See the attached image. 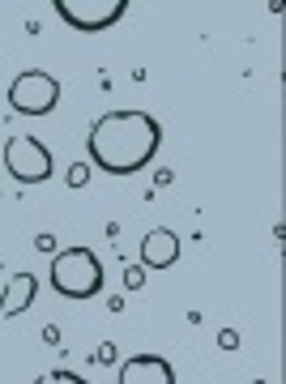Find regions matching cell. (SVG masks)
<instances>
[{"mask_svg":"<svg viewBox=\"0 0 286 384\" xmlns=\"http://www.w3.org/2000/svg\"><path fill=\"white\" fill-rule=\"evenodd\" d=\"M158 145H162V124L149 111H107L102 119L90 124L85 137L90 166L115 179L145 171L158 158Z\"/></svg>","mask_w":286,"mask_h":384,"instance_id":"cell-1","label":"cell"},{"mask_svg":"<svg viewBox=\"0 0 286 384\" xmlns=\"http://www.w3.org/2000/svg\"><path fill=\"white\" fill-rule=\"evenodd\" d=\"M102 260L90 247H64L51 256V286L64 299H94L102 294Z\"/></svg>","mask_w":286,"mask_h":384,"instance_id":"cell-2","label":"cell"},{"mask_svg":"<svg viewBox=\"0 0 286 384\" xmlns=\"http://www.w3.org/2000/svg\"><path fill=\"white\" fill-rule=\"evenodd\" d=\"M60 102V81L43 68H26L9 85V107L17 115H51Z\"/></svg>","mask_w":286,"mask_h":384,"instance_id":"cell-3","label":"cell"},{"mask_svg":"<svg viewBox=\"0 0 286 384\" xmlns=\"http://www.w3.org/2000/svg\"><path fill=\"white\" fill-rule=\"evenodd\" d=\"M51 149L38 141V137H9L4 145V171L17 179V183H43L51 179Z\"/></svg>","mask_w":286,"mask_h":384,"instance_id":"cell-4","label":"cell"},{"mask_svg":"<svg viewBox=\"0 0 286 384\" xmlns=\"http://www.w3.org/2000/svg\"><path fill=\"white\" fill-rule=\"evenodd\" d=\"M51 9H55V13H60V21H68L73 30L98 34V30L115 26V21L132 9V0H55Z\"/></svg>","mask_w":286,"mask_h":384,"instance_id":"cell-5","label":"cell"},{"mask_svg":"<svg viewBox=\"0 0 286 384\" xmlns=\"http://www.w3.org/2000/svg\"><path fill=\"white\" fill-rule=\"evenodd\" d=\"M120 384H175V367L162 354H132L120 363Z\"/></svg>","mask_w":286,"mask_h":384,"instance_id":"cell-6","label":"cell"},{"mask_svg":"<svg viewBox=\"0 0 286 384\" xmlns=\"http://www.w3.org/2000/svg\"><path fill=\"white\" fill-rule=\"evenodd\" d=\"M175 260H179V239H175V230L158 226V230H149V235L141 239V269H171Z\"/></svg>","mask_w":286,"mask_h":384,"instance_id":"cell-7","label":"cell"},{"mask_svg":"<svg viewBox=\"0 0 286 384\" xmlns=\"http://www.w3.org/2000/svg\"><path fill=\"white\" fill-rule=\"evenodd\" d=\"M38 294V277L34 273H13L4 282V294H0V316H21Z\"/></svg>","mask_w":286,"mask_h":384,"instance_id":"cell-8","label":"cell"},{"mask_svg":"<svg viewBox=\"0 0 286 384\" xmlns=\"http://www.w3.org/2000/svg\"><path fill=\"white\" fill-rule=\"evenodd\" d=\"M34 384H90V380H85V375H77V371H64V367H60V371H47V375H38Z\"/></svg>","mask_w":286,"mask_h":384,"instance_id":"cell-9","label":"cell"},{"mask_svg":"<svg viewBox=\"0 0 286 384\" xmlns=\"http://www.w3.org/2000/svg\"><path fill=\"white\" fill-rule=\"evenodd\" d=\"M124 286H128V290H141V286H145V269H141V265H128V269H124Z\"/></svg>","mask_w":286,"mask_h":384,"instance_id":"cell-10","label":"cell"},{"mask_svg":"<svg viewBox=\"0 0 286 384\" xmlns=\"http://www.w3.org/2000/svg\"><path fill=\"white\" fill-rule=\"evenodd\" d=\"M218 346H222V350H235V346H239V329H222V333H218Z\"/></svg>","mask_w":286,"mask_h":384,"instance_id":"cell-11","label":"cell"},{"mask_svg":"<svg viewBox=\"0 0 286 384\" xmlns=\"http://www.w3.org/2000/svg\"><path fill=\"white\" fill-rule=\"evenodd\" d=\"M85 175H90V166H68V183H73V188H81Z\"/></svg>","mask_w":286,"mask_h":384,"instance_id":"cell-12","label":"cell"},{"mask_svg":"<svg viewBox=\"0 0 286 384\" xmlns=\"http://www.w3.org/2000/svg\"><path fill=\"white\" fill-rule=\"evenodd\" d=\"M94 358H98V363H111V358H115V346H111V341H102V346L94 350Z\"/></svg>","mask_w":286,"mask_h":384,"instance_id":"cell-13","label":"cell"},{"mask_svg":"<svg viewBox=\"0 0 286 384\" xmlns=\"http://www.w3.org/2000/svg\"><path fill=\"white\" fill-rule=\"evenodd\" d=\"M34 252H55V239H51V235H38V239H34Z\"/></svg>","mask_w":286,"mask_h":384,"instance_id":"cell-14","label":"cell"},{"mask_svg":"<svg viewBox=\"0 0 286 384\" xmlns=\"http://www.w3.org/2000/svg\"><path fill=\"white\" fill-rule=\"evenodd\" d=\"M43 341H47V346H55V341H60V329H55V324H47V329H43Z\"/></svg>","mask_w":286,"mask_h":384,"instance_id":"cell-15","label":"cell"},{"mask_svg":"<svg viewBox=\"0 0 286 384\" xmlns=\"http://www.w3.org/2000/svg\"><path fill=\"white\" fill-rule=\"evenodd\" d=\"M256 384H265V380H256Z\"/></svg>","mask_w":286,"mask_h":384,"instance_id":"cell-16","label":"cell"}]
</instances>
